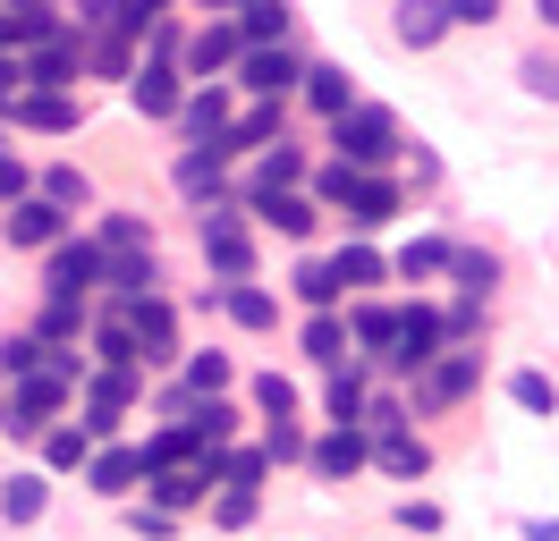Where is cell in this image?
<instances>
[{"label": "cell", "mask_w": 559, "mask_h": 541, "mask_svg": "<svg viewBox=\"0 0 559 541\" xmlns=\"http://www.w3.org/2000/svg\"><path fill=\"white\" fill-rule=\"evenodd\" d=\"M76 389H85V364H76L69 347H51V364H43L35 381H9V398H0V423H9L17 440H43V432H51V414H60Z\"/></svg>", "instance_id": "6da1fadb"}, {"label": "cell", "mask_w": 559, "mask_h": 541, "mask_svg": "<svg viewBox=\"0 0 559 541\" xmlns=\"http://www.w3.org/2000/svg\"><path fill=\"white\" fill-rule=\"evenodd\" d=\"M331 161H348L356 178H382L399 161V119L382 101H356L348 119H331Z\"/></svg>", "instance_id": "7a4b0ae2"}, {"label": "cell", "mask_w": 559, "mask_h": 541, "mask_svg": "<svg viewBox=\"0 0 559 541\" xmlns=\"http://www.w3.org/2000/svg\"><path fill=\"white\" fill-rule=\"evenodd\" d=\"M450 356V313L441 304H399V347H390L382 364L390 372H432Z\"/></svg>", "instance_id": "3957f363"}, {"label": "cell", "mask_w": 559, "mask_h": 541, "mask_svg": "<svg viewBox=\"0 0 559 541\" xmlns=\"http://www.w3.org/2000/svg\"><path fill=\"white\" fill-rule=\"evenodd\" d=\"M43 288L69 297V304H85L94 288H103V245H94V237H60V245L43 254Z\"/></svg>", "instance_id": "277c9868"}, {"label": "cell", "mask_w": 559, "mask_h": 541, "mask_svg": "<svg viewBox=\"0 0 559 541\" xmlns=\"http://www.w3.org/2000/svg\"><path fill=\"white\" fill-rule=\"evenodd\" d=\"M204 263L238 288L246 270H254V237H246V220H238V203H212L204 212Z\"/></svg>", "instance_id": "5b68a950"}, {"label": "cell", "mask_w": 559, "mask_h": 541, "mask_svg": "<svg viewBox=\"0 0 559 541\" xmlns=\"http://www.w3.org/2000/svg\"><path fill=\"white\" fill-rule=\"evenodd\" d=\"M475 381H484V347H450L432 372H416V414H441V406H457Z\"/></svg>", "instance_id": "8992f818"}, {"label": "cell", "mask_w": 559, "mask_h": 541, "mask_svg": "<svg viewBox=\"0 0 559 541\" xmlns=\"http://www.w3.org/2000/svg\"><path fill=\"white\" fill-rule=\"evenodd\" d=\"M76 76H85V34H51L43 51H26V94H76Z\"/></svg>", "instance_id": "52a82bcc"}, {"label": "cell", "mask_w": 559, "mask_h": 541, "mask_svg": "<svg viewBox=\"0 0 559 541\" xmlns=\"http://www.w3.org/2000/svg\"><path fill=\"white\" fill-rule=\"evenodd\" d=\"M246 60V34H238V17H212V26H195L187 34V51H178V68L195 76V85H212L221 68H238Z\"/></svg>", "instance_id": "ba28073f"}, {"label": "cell", "mask_w": 559, "mask_h": 541, "mask_svg": "<svg viewBox=\"0 0 559 541\" xmlns=\"http://www.w3.org/2000/svg\"><path fill=\"white\" fill-rule=\"evenodd\" d=\"M238 85H246L254 101H288L297 85H306V60H297L288 43H272V51H246V60H238Z\"/></svg>", "instance_id": "9c48e42d"}, {"label": "cell", "mask_w": 559, "mask_h": 541, "mask_svg": "<svg viewBox=\"0 0 559 541\" xmlns=\"http://www.w3.org/2000/svg\"><path fill=\"white\" fill-rule=\"evenodd\" d=\"M110 304H119V297H110ZM128 330H136V356H144V364H178V313H170L162 288L128 304Z\"/></svg>", "instance_id": "30bf717a"}, {"label": "cell", "mask_w": 559, "mask_h": 541, "mask_svg": "<svg viewBox=\"0 0 559 541\" xmlns=\"http://www.w3.org/2000/svg\"><path fill=\"white\" fill-rule=\"evenodd\" d=\"M128 101H136L144 119H178V101H187V68L153 51V60H144L136 76H128Z\"/></svg>", "instance_id": "8fae6325"}, {"label": "cell", "mask_w": 559, "mask_h": 541, "mask_svg": "<svg viewBox=\"0 0 559 541\" xmlns=\"http://www.w3.org/2000/svg\"><path fill=\"white\" fill-rule=\"evenodd\" d=\"M272 144H288V101H254L246 119H229V135H221L212 153L238 161V153H272Z\"/></svg>", "instance_id": "7c38bea8"}, {"label": "cell", "mask_w": 559, "mask_h": 541, "mask_svg": "<svg viewBox=\"0 0 559 541\" xmlns=\"http://www.w3.org/2000/svg\"><path fill=\"white\" fill-rule=\"evenodd\" d=\"M128 406H136V372H85V432H94V440L119 432Z\"/></svg>", "instance_id": "4fadbf2b"}, {"label": "cell", "mask_w": 559, "mask_h": 541, "mask_svg": "<svg viewBox=\"0 0 559 541\" xmlns=\"http://www.w3.org/2000/svg\"><path fill=\"white\" fill-rule=\"evenodd\" d=\"M144 491H153V507H162V516H178V507H195V500H212V457H187V466L144 473Z\"/></svg>", "instance_id": "5bb4252c"}, {"label": "cell", "mask_w": 559, "mask_h": 541, "mask_svg": "<svg viewBox=\"0 0 559 541\" xmlns=\"http://www.w3.org/2000/svg\"><path fill=\"white\" fill-rule=\"evenodd\" d=\"M297 94H306L314 119H348V110H356V76L340 60H306V85H297Z\"/></svg>", "instance_id": "9a60e30c"}, {"label": "cell", "mask_w": 559, "mask_h": 541, "mask_svg": "<svg viewBox=\"0 0 559 541\" xmlns=\"http://www.w3.org/2000/svg\"><path fill=\"white\" fill-rule=\"evenodd\" d=\"M178 195H195L204 212L229 203V161H221L212 144H187V153H178Z\"/></svg>", "instance_id": "2e32d148"}, {"label": "cell", "mask_w": 559, "mask_h": 541, "mask_svg": "<svg viewBox=\"0 0 559 541\" xmlns=\"http://www.w3.org/2000/svg\"><path fill=\"white\" fill-rule=\"evenodd\" d=\"M246 212H254L263 229H280V237H314V220H322V203L306 195V187H288V195H246Z\"/></svg>", "instance_id": "e0dca14e"}, {"label": "cell", "mask_w": 559, "mask_h": 541, "mask_svg": "<svg viewBox=\"0 0 559 541\" xmlns=\"http://www.w3.org/2000/svg\"><path fill=\"white\" fill-rule=\"evenodd\" d=\"M373 466H382L390 482H424V473H432V440H424L416 423H407V432H382L373 440Z\"/></svg>", "instance_id": "ac0fdd59"}, {"label": "cell", "mask_w": 559, "mask_h": 541, "mask_svg": "<svg viewBox=\"0 0 559 541\" xmlns=\"http://www.w3.org/2000/svg\"><path fill=\"white\" fill-rule=\"evenodd\" d=\"M365 364H340L331 381H322V414H331V432H365Z\"/></svg>", "instance_id": "d6986e66"}, {"label": "cell", "mask_w": 559, "mask_h": 541, "mask_svg": "<svg viewBox=\"0 0 559 541\" xmlns=\"http://www.w3.org/2000/svg\"><path fill=\"white\" fill-rule=\"evenodd\" d=\"M60 237H69V212H51L43 195H26L17 212H9V245H35V254H51Z\"/></svg>", "instance_id": "ffe728a7"}, {"label": "cell", "mask_w": 559, "mask_h": 541, "mask_svg": "<svg viewBox=\"0 0 559 541\" xmlns=\"http://www.w3.org/2000/svg\"><path fill=\"white\" fill-rule=\"evenodd\" d=\"M178 128L195 135V144H221V135H229V94H221V85H187V101H178Z\"/></svg>", "instance_id": "44dd1931"}, {"label": "cell", "mask_w": 559, "mask_h": 541, "mask_svg": "<svg viewBox=\"0 0 559 541\" xmlns=\"http://www.w3.org/2000/svg\"><path fill=\"white\" fill-rule=\"evenodd\" d=\"M365 457H373V440H365V432H322L314 448H306V466H314L322 482H348Z\"/></svg>", "instance_id": "7402d4cb"}, {"label": "cell", "mask_w": 559, "mask_h": 541, "mask_svg": "<svg viewBox=\"0 0 559 541\" xmlns=\"http://www.w3.org/2000/svg\"><path fill=\"white\" fill-rule=\"evenodd\" d=\"M94 356H103V372H136V330H128V304H110V313H94Z\"/></svg>", "instance_id": "603a6c76"}, {"label": "cell", "mask_w": 559, "mask_h": 541, "mask_svg": "<svg viewBox=\"0 0 559 541\" xmlns=\"http://www.w3.org/2000/svg\"><path fill=\"white\" fill-rule=\"evenodd\" d=\"M85 482L103 491V500H128L144 482V448H94V466H85Z\"/></svg>", "instance_id": "cb8c5ba5"}, {"label": "cell", "mask_w": 559, "mask_h": 541, "mask_svg": "<svg viewBox=\"0 0 559 541\" xmlns=\"http://www.w3.org/2000/svg\"><path fill=\"white\" fill-rule=\"evenodd\" d=\"M9 128L69 135V128H76V94H17V101H9Z\"/></svg>", "instance_id": "d4e9b609"}, {"label": "cell", "mask_w": 559, "mask_h": 541, "mask_svg": "<svg viewBox=\"0 0 559 541\" xmlns=\"http://www.w3.org/2000/svg\"><path fill=\"white\" fill-rule=\"evenodd\" d=\"M390 26H399L407 51H432V43L450 34V0H399V17H390Z\"/></svg>", "instance_id": "484cf974"}, {"label": "cell", "mask_w": 559, "mask_h": 541, "mask_svg": "<svg viewBox=\"0 0 559 541\" xmlns=\"http://www.w3.org/2000/svg\"><path fill=\"white\" fill-rule=\"evenodd\" d=\"M450 279L466 304H491V288H500V254H484V245H457L450 254Z\"/></svg>", "instance_id": "4316f807"}, {"label": "cell", "mask_w": 559, "mask_h": 541, "mask_svg": "<svg viewBox=\"0 0 559 541\" xmlns=\"http://www.w3.org/2000/svg\"><path fill=\"white\" fill-rule=\"evenodd\" d=\"M35 195L51 203V212H69V220H76V212L94 203V178H85V169H76V161H51V169H43V178H35Z\"/></svg>", "instance_id": "83f0119b"}, {"label": "cell", "mask_w": 559, "mask_h": 541, "mask_svg": "<svg viewBox=\"0 0 559 541\" xmlns=\"http://www.w3.org/2000/svg\"><path fill=\"white\" fill-rule=\"evenodd\" d=\"M288 187H306V153H297V144H272V153L254 161V178H246V195H288Z\"/></svg>", "instance_id": "f1b7e54d"}, {"label": "cell", "mask_w": 559, "mask_h": 541, "mask_svg": "<svg viewBox=\"0 0 559 541\" xmlns=\"http://www.w3.org/2000/svg\"><path fill=\"white\" fill-rule=\"evenodd\" d=\"M340 212H348V229H382L390 212H399V187H390V178H356Z\"/></svg>", "instance_id": "f546056e"}, {"label": "cell", "mask_w": 559, "mask_h": 541, "mask_svg": "<svg viewBox=\"0 0 559 541\" xmlns=\"http://www.w3.org/2000/svg\"><path fill=\"white\" fill-rule=\"evenodd\" d=\"M348 338H356V347H373V356H390V347H399V304L356 297V313H348Z\"/></svg>", "instance_id": "4dcf8cb0"}, {"label": "cell", "mask_w": 559, "mask_h": 541, "mask_svg": "<svg viewBox=\"0 0 559 541\" xmlns=\"http://www.w3.org/2000/svg\"><path fill=\"white\" fill-rule=\"evenodd\" d=\"M238 34H246V51L288 43V0H246V9H238Z\"/></svg>", "instance_id": "1f68e13d"}, {"label": "cell", "mask_w": 559, "mask_h": 541, "mask_svg": "<svg viewBox=\"0 0 559 541\" xmlns=\"http://www.w3.org/2000/svg\"><path fill=\"white\" fill-rule=\"evenodd\" d=\"M69 466H94V432L85 423H51L43 432V473H69Z\"/></svg>", "instance_id": "d6a6232c"}, {"label": "cell", "mask_w": 559, "mask_h": 541, "mask_svg": "<svg viewBox=\"0 0 559 541\" xmlns=\"http://www.w3.org/2000/svg\"><path fill=\"white\" fill-rule=\"evenodd\" d=\"M43 500H51V473H9V482H0V516H9V525H35Z\"/></svg>", "instance_id": "836d02e7"}, {"label": "cell", "mask_w": 559, "mask_h": 541, "mask_svg": "<svg viewBox=\"0 0 559 541\" xmlns=\"http://www.w3.org/2000/svg\"><path fill=\"white\" fill-rule=\"evenodd\" d=\"M263 473H272L263 448H221V457H212V482H221V491H263Z\"/></svg>", "instance_id": "e575fe53"}, {"label": "cell", "mask_w": 559, "mask_h": 541, "mask_svg": "<svg viewBox=\"0 0 559 541\" xmlns=\"http://www.w3.org/2000/svg\"><path fill=\"white\" fill-rule=\"evenodd\" d=\"M297 297H306V313H340V297H348L340 263H297Z\"/></svg>", "instance_id": "d590c367"}, {"label": "cell", "mask_w": 559, "mask_h": 541, "mask_svg": "<svg viewBox=\"0 0 559 541\" xmlns=\"http://www.w3.org/2000/svg\"><path fill=\"white\" fill-rule=\"evenodd\" d=\"M85 330H94V313H85V304H69V297H51V304H43V322H35L43 347H76Z\"/></svg>", "instance_id": "8d00e7d4"}, {"label": "cell", "mask_w": 559, "mask_h": 541, "mask_svg": "<svg viewBox=\"0 0 559 541\" xmlns=\"http://www.w3.org/2000/svg\"><path fill=\"white\" fill-rule=\"evenodd\" d=\"M94 245H103V254H153V220H136V212H103Z\"/></svg>", "instance_id": "74e56055"}, {"label": "cell", "mask_w": 559, "mask_h": 541, "mask_svg": "<svg viewBox=\"0 0 559 541\" xmlns=\"http://www.w3.org/2000/svg\"><path fill=\"white\" fill-rule=\"evenodd\" d=\"M221 313H229V322H246V330H272V288H254V279H238V288H221Z\"/></svg>", "instance_id": "f35d334b"}, {"label": "cell", "mask_w": 559, "mask_h": 541, "mask_svg": "<svg viewBox=\"0 0 559 541\" xmlns=\"http://www.w3.org/2000/svg\"><path fill=\"white\" fill-rule=\"evenodd\" d=\"M85 68H94V76H136V43H128L119 26H103L94 43H85Z\"/></svg>", "instance_id": "ab89813d"}, {"label": "cell", "mask_w": 559, "mask_h": 541, "mask_svg": "<svg viewBox=\"0 0 559 541\" xmlns=\"http://www.w3.org/2000/svg\"><path fill=\"white\" fill-rule=\"evenodd\" d=\"M306 356L340 372V356H348V322H340V313H306Z\"/></svg>", "instance_id": "60d3db41"}, {"label": "cell", "mask_w": 559, "mask_h": 541, "mask_svg": "<svg viewBox=\"0 0 559 541\" xmlns=\"http://www.w3.org/2000/svg\"><path fill=\"white\" fill-rule=\"evenodd\" d=\"M331 263H340V279H348V297H365V288H382V254H373V245H340V254H331Z\"/></svg>", "instance_id": "b9f144b4"}, {"label": "cell", "mask_w": 559, "mask_h": 541, "mask_svg": "<svg viewBox=\"0 0 559 541\" xmlns=\"http://www.w3.org/2000/svg\"><path fill=\"white\" fill-rule=\"evenodd\" d=\"M509 398H518L525 414H559V381H551V372H534V364H525V372H509Z\"/></svg>", "instance_id": "7bdbcfd3"}, {"label": "cell", "mask_w": 559, "mask_h": 541, "mask_svg": "<svg viewBox=\"0 0 559 541\" xmlns=\"http://www.w3.org/2000/svg\"><path fill=\"white\" fill-rule=\"evenodd\" d=\"M229 389V356L204 347V356H187V398H221Z\"/></svg>", "instance_id": "ee69618b"}, {"label": "cell", "mask_w": 559, "mask_h": 541, "mask_svg": "<svg viewBox=\"0 0 559 541\" xmlns=\"http://www.w3.org/2000/svg\"><path fill=\"white\" fill-rule=\"evenodd\" d=\"M450 254H457V245H441V237H416V245H407L390 270H399V279H432V270H450Z\"/></svg>", "instance_id": "f6af8a7d"}, {"label": "cell", "mask_w": 559, "mask_h": 541, "mask_svg": "<svg viewBox=\"0 0 559 541\" xmlns=\"http://www.w3.org/2000/svg\"><path fill=\"white\" fill-rule=\"evenodd\" d=\"M306 448H314V440L297 432V414H280V423H263V457H272V466H288V457H306Z\"/></svg>", "instance_id": "bcb514c9"}, {"label": "cell", "mask_w": 559, "mask_h": 541, "mask_svg": "<svg viewBox=\"0 0 559 541\" xmlns=\"http://www.w3.org/2000/svg\"><path fill=\"white\" fill-rule=\"evenodd\" d=\"M518 76H525V94H534V101H559V51H525Z\"/></svg>", "instance_id": "7dc6e473"}, {"label": "cell", "mask_w": 559, "mask_h": 541, "mask_svg": "<svg viewBox=\"0 0 559 541\" xmlns=\"http://www.w3.org/2000/svg\"><path fill=\"white\" fill-rule=\"evenodd\" d=\"M348 187H356V169H348V161H331V169H314V187H306V195L340 212V203H348Z\"/></svg>", "instance_id": "c3c4849f"}, {"label": "cell", "mask_w": 559, "mask_h": 541, "mask_svg": "<svg viewBox=\"0 0 559 541\" xmlns=\"http://www.w3.org/2000/svg\"><path fill=\"white\" fill-rule=\"evenodd\" d=\"M35 195V169L17 161V153H0V203H9V212H17V203Z\"/></svg>", "instance_id": "681fc988"}, {"label": "cell", "mask_w": 559, "mask_h": 541, "mask_svg": "<svg viewBox=\"0 0 559 541\" xmlns=\"http://www.w3.org/2000/svg\"><path fill=\"white\" fill-rule=\"evenodd\" d=\"M162 9H170V0H119V17H110V26H119L128 43H136L144 26H162Z\"/></svg>", "instance_id": "f907efd6"}, {"label": "cell", "mask_w": 559, "mask_h": 541, "mask_svg": "<svg viewBox=\"0 0 559 541\" xmlns=\"http://www.w3.org/2000/svg\"><path fill=\"white\" fill-rule=\"evenodd\" d=\"M212 525H221V533L254 525V491H221V500H212Z\"/></svg>", "instance_id": "816d5d0a"}, {"label": "cell", "mask_w": 559, "mask_h": 541, "mask_svg": "<svg viewBox=\"0 0 559 541\" xmlns=\"http://www.w3.org/2000/svg\"><path fill=\"white\" fill-rule=\"evenodd\" d=\"M254 406H263V414H297V389H288V381H280V372H263V381H254Z\"/></svg>", "instance_id": "f5cc1de1"}, {"label": "cell", "mask_w": 559, "mask_h": 541, "mask_svg": "<svg viewBox=\"0 0 559 541\" xmlns=\"http://www.w3.org/2000/svg\"><path fill=\"white\" fill-rule=\"evenodd\" d=\"M69 9H76V34H103L119 17V0H69Z\"/></svg>", "instance_id": "db71d44e"}, {"label": "cell", "mask_w": 559, "mask_h": 541, "mask_svg": "<svg viewBox=\"0 0 559 541\" xmlns=\"http://www.w3.org/2000/svg\"><path fill=\"white\" fill-rule=\"evenodd\" d=\"M399 525H407V533H441V507L432 500H399Z\"/></svg>", "instance_id": "11a10c76"}, {"label": "cell", "mask_w": 559, "mask_h": 541, "mask_svg": "<svg viewBox=\"0 0 559 541\" xmlns=\"http://www.w3.org/2000/svg\"><path fill=\"white\" fill-rule=\"evenodd\" d=\"M500 17V0H450V26H491Z\"/></svg>", "instance_id": "9f6ffc18"}, {"label": "cell", "mask_w": 559, "mask_h": 541, "mask_svg": "<svg viewBox=\"0 0 559 541\" xmlns=\"http://www.w3.org/2000/svg\"><path fill=\"white\" fill-rule=\"evenodd\" d=\"M128 516H136V533H144V541H162V533H170V516H162L153 500H144V507H128Z\"/></svg>", "instance_id": "6f0895ef"}, {"label": "cell", "mask_w": 559, "mask_h": 541, "mask_svg": "<svg viewBox=\"0 0 559 541\" xmlns=\"http://www.w3.org/2000/svg\"><path fill=\"white\" fill-rule=\"evenodd\" d=\"M525 541H559V516H551V525H525Z\"/></svg>", "instance_id": "680465c9"}, {"label": "cell", "mask_w": 559, "mask_h": 541, "mask_svg": "<svg viewBox=\"0 0 559 541\" xmlns=\"http://www.w3.org/2000/svg\"><path fill=\"white\" fill-rule=\"evenodd\" d=\"M534 9H543V26H551V34H559V0H534Z\"/></svg>", "instance_id": "91938a15"}, {"label": "cell", "mask_w": 559, "mask_h": 541, "mask_svg": "<svg viewBox=\"0 0 559 541\" xmlns=\"http://www.w3.org/2000/svg\"><path fill=\"white\" fill-rule=\"evenodd\" d=\"M195 9H212V17H221V9H246V0H195Z\"/></svg>", "instance_id": "94428289"}, {"label": "cell", "mask_w": 559, "mask_h": 541, "mask_svg": "<svg viewBox=\"0 0 559 541\" xmlns=\"http://www.w3.org/2000/svg\"><path fill=\"white\" fill-rule=\"evenodd\" d=\"M0 51H9V17H0Z\"/></svg>", "instance_id": "6125c7cd"}, {"label": "cell", "mask_w": 559, "mask_h": 541, "mask_svg": "<svg viewBox=\"0 0 559 541\" xmlns=\"http://www.w3.org/2000/svg\"><path fill=\"white\" fill-rule=\"evenodd\" d=\"M0 9H17V0H0Z\"/></svg>", "instance_id": "be15d7a7"}, {"label": "cell", "mask_w": 559, "mask_h": 541, "mask_svg": "<svg viewBox=\"0 0 559 541\" xmlns=\"http://www.w3.org/2000/svg\"><path fill=\"white\" fill-rule=\"evenodd\" d=\"M0 153H9V144H0Z\"/></svg>", "instance_id": "e7e4bbea"}]
</instances>
